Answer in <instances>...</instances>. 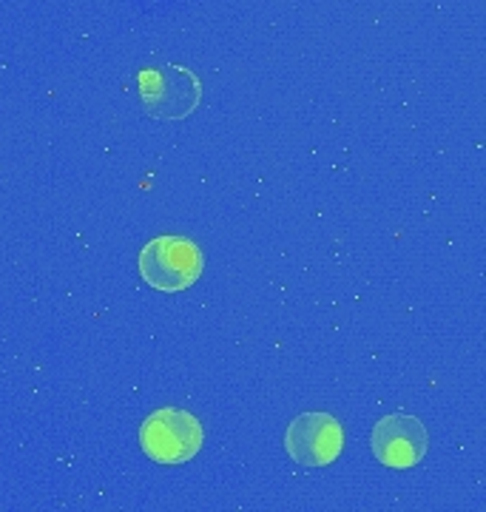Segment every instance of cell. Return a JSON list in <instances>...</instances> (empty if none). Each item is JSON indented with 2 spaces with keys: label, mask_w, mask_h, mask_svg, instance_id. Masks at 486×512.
<instances>
[{
  "label": "cell",
  "mask_w": 486,
  "mask_h": 512,
  "mask_svg": "<svg viewBox=\"0 0 486 512\" xmlns=\"http://www.w3.org/2000/svg\"><path fill=\"white\" fill-rule=\"evenodd\" d=\"M137 268L154 291L180 293L202 276L205 259L188 237H157L140 251Z\"/></svg>",
  "instance_id": "6da1fadb"
},
{
  "label": "cell",
  "mask_w": 486,
  "mask_h": 512,
  "mask_svg": "<svg viewBox=\"0 0 486 512\" xmlns=\"http://www.w3.org/2000/svg\"><path fill=\"white\" fill-rule=\"evenodd\" d=\"M205 441V430L197 416L180 407L154 410L140 427L145 456L157 464H185L197 456Z\"/></svg>",
  "instance_id": "7a4b0ae2"
},
{
  "label": "cell",
  "mask_w": 486,
  "mask_h": 512,
  "mask_svg": "<svg viewBox=\"0 0 486 512\" xmlns=\"http://www.w3.org/2000/svg\"><path fill=\"white\" fill-rule=\"evenodd\" d=\"M137 86L145 109L151 117L162 120H182L199 103V80L182 66H162V69H143L137 74Z\"/></svg>",
  "instance_id": "3957f363"
},
{
  "label": "cell",
  "mask_w": 486,
  "mask_h": 512,
  "mask_svg": "<svg viewBox=\"0 0 486 512\" xmlns=\"http://www.w3.org/2000/svg\"><path fill=\"white\" fill-rule=\"evenodd\" d=\"M288 456L302 467H327L344 450V430L330 413L313 410L290 421L285 433Z\"/></svg>",
  "instance_id": "277c9868"
},
{
  "label": "cell",
  "mask_w": 486,
  "mask_h": 512,
  "mask_svg": "<svg viewBox=\"0 0 486 512\" xmlns=\"http://www.w3.org/2000/svg\"><path fill=\"white\" fill-rule=\"evenodd\" d=\"M373 456L390 470H410L427 456V427L410 413H390L373 427Z\"/></svg>",
  "instance_id": "5b68a950"
}]
</instances>
